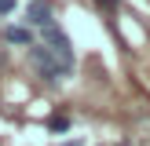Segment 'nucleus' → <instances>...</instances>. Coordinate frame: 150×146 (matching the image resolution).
<instances>
[{
	"mask_svg": "<svg viewBox=\"0 0 150 146\" xmlns=\"http://www.w3.org/2000/svg\"><path fill=\"white\" fill-rule=\"evenodd\" d=\"M40 44H44V48H48L51 55L59 58V66H62V69H66V77H70V73H73V48H70L66 33H62V29L55 26V22L40 29Z\"/></svg>",
	"mask_w": 150,
	"mask_h": 146,
	"instance_id": "1",
	"label": "nucleus"
},
{
	"mask_svg": "<svg viewBox=\"0 0 150 146\" xmlns=\"http://www.w3.org/2000/svg\"><path fill=\"white\" fill-rule=\"evenodd\" d=\"M29 62H33V69L40 73L44 80H51V84L66 77V69H62V66H59V58L51 55V51L44 48V44H33V48H29Z\"/></svg>",
	"mask_w": 150,
	"mask_h": 146,
	"instance_id": "2",
	"label": "nucleus"
},
{
	"mask_svg": "<svg viewBox=\"0 0 150 146\" xmlns=\"http://www.w3.org/2000/svg\"><path fill=\"white\" fill-rule=\"evenodd\" d=\"M26 22H29V26H51V22H55V18H51V4H48V0H33V4H29V11H26Z\"/></svg>",
	"mask_w": 150,
	"mask_h": 146,
	"instance_id": "3",
	"label": "nucleus"
},
{
	"mask_svg": "<svg viewBox=\"0 0 150 146\" xmlns=\"http://www.w3.org/2000/svg\"><path fill=\"white\" fill-rule=\"evenodd\" d=\"M4 44L33 48V33H29V26H7V29H4Z\"/></svg>",
	"mask_w": 150,
	"mask_h": 146,
	"instance_id": "4",
	"label": "nucleus"
},
{
	"mask_svg": "<svg viewBox=\"0 0 150 146\" xmlns=\"http://www.w3.org/2000/svg\"><path fill=\"white\" fill-rule=\"evenodd\" d=\"M48 128H51V131H66V128H70V117H66V113H55V117L48 121Z\"/></svg>",
	"mask_w": 150,
	"mask_h": 146,
	"instance_id": "5",
	"label": "nucleus"
},
{
	"mask_svg": "<svg viewBox=\"0 0 150 146\" xmlns=\"http://www.w3.org/2000/svg\"><path fill=\"white\" fill-rule=\"evenodd\" d=\"M15 4H18V0H0V15H11Z\"/></svg>",
	"mask_w": 150,
	"mask_h": 146,
	"instance_id": "6",
	"label": "nucleus"
},
{
	"mask_svg": "<svg viewBox=\"0 0 150 146\" xmlns=\"http://www.w3.org/2000/svg\"><path fill=\"white\" fill-rule=\"evenodd\" d=\"M95 4H99L103 11H117V0H95Z\"/></svg>",
	"mask_w": 150,
	"mask_h": 146,
	"instance_id": "7",
	"label": "nucleus"
},
{
	"mask_svg": "<svg viewBox=\"0 0 150 146\" xmlns=\"http://www.w3.org/2000/svg\"><path fill=\"white\" fill-rule=\"evenodd\" d=\"M62 146H84V142H81V139H70V142H62Z\"/></svg>",
	"mask_w": 150,
	"mask_h": 146,
	"instance_id": "8",
	"label": "nucleus"
}]
</instances>
